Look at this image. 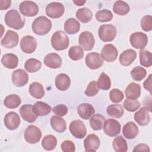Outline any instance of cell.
<instances>
[{"label": "cell", "instance_id": "cell-1", "mask_svg": "<svg viewBox=\"0 0 152 152\" xmlns=\"http://www.w3.org/2000/svg\"><path fill=\"white\" fill-rule=\"evenodd\" d=\"M31 28L33 31L40 36L48 33L52 28V22L45 16H40L33 21Z\"/></svg>", "mask_w": 152, "mask_h": 152}, {"label": "cell", "instance_id": "cell-2", "mask_svg": "<svg viewBox=\"0 0 152 152\" xmlns=\"http://www.w3.org/2000/svg\"><path fill=\"white\" fill-rule=\"evenodd\" d=\"M5 22L8 27L15 30H19L24 26L25 18L21 17L17 10L12 9L6 13Z\"/></svg>", "mask_w": 152, "mask_h": 152}, {"label": "cell", "instance_id": "cell-3", "mask_svg": "<svg viewBox=\"0 0 152 152\" xmlns=\"http://www.w3.org/2000/svg\"><path fill=\"white\" fill-rule=\"evenodd\" d=\"M50 42L52 47L56 50L66 49L69 43L68 36L62 30L55 31L52 36Z\"/></svg>", "mask_w": 152, "mask_h": 152}, {"label": "cell", "instance_id": "cell-4", "mask_svg": "<svg viewBox=\"0 0 152 152\" xmlns=\"http://www.w3.org/2000/svg\"><path fill=\"white\" fill-rule=\"evenodd\" d=\"M117 33L116 27L112 24H103L98 30V35L100 40L104 42L112 41Z\"/></svg>", "mask_w": 152, "mask_h": 152}, {"label": "cell", "instance_id": "cell-5", "mask_svg": "<svg viewBox=\"0 0 152 152\" xmlns=\"http://www.w3.org/2000/svg\"><path fill=\"white\" fill-rule=\"evenodd\" d=\"M129 41L133 48L143 49L147 45L148 37L146 34L142 32H135L130 36Z\"/></svg>", "mask_w": 152, "mask_h": 152}, {"label": "cell", "instance_id": "cell-6", "mask_svg": "<svg viewBox=\"0 0 152 152\" xmlns=\"http://www.w3.org/2000/svg\"><path fill=\"white\" fill-rule=\"evenodd\" d=\"M42 132L40 129L35 125L28 126L24 132L25 140L29 144L37 143L41 138Z\"/></svg>", "mask_w": 152, "mask_h": 152}, {"label": "cell", "instance_id": "cell-7", "mask_svg": "<svg viewBox=\"0 0 152 152\" xmlns=\"http://www.w3.org/2000/svg\"><path fill=\"white\" fill-rule=\"evenodd\" d=\"M69 129L71 134L77 138L82 139L87 134L86 128L81 120H74L72 121L69 126Z\"/></svg>", "mask_w": 152, "mask_h": 152}, {"label": "cell", "instance_id": "cell-8", "mask_svg": "<svg viewBox=\"0 0 152 152\" xmlns=\"http://www.w3.org/2000/svg\"><path fill=\"white\" fill-rule=\"evenodd\" d=\"M20 12L26 17H33L39 12L38 5L34 2L25 1L20 3L19 5Z\"/></svg>", "mask_w": 152, "mask_h": 152}, {"label": "cell", "instance_id": "cell-9", "mask_svg": "<svg viewBox=\"0 0 152 152\" xmlns=\"http://www.w3.org/2000/svg\"><path fill=\"white\" fill-rule=\"evenodd\" d=\"M65 11L64 5L58 2L49 4L46 7V15L52 18H58L63 15Z\"/></svg>", "mask_w": 152, "mask_h": 152}, {"label": "cell", "instance_id": "cell-10", "mask_svg": "<svg viewBox=\"0 0 152 152\" xmlns=\"http://www.w3.org/2000/svg\"><path fill=\"white\" fill-rule=\"evenodd\" d=\"M95 40L93 34L88 31L82 32L79 36L78 43L80 47L86 51L91 50L94 45Z\"/></svg>", "mask_w": 152, "mask_h": 152}, {"label": "cell", "instance_id": "cell-11", "mask_svg": "<svg viewBox=\"0 0 152 152\" xmlns=\"http://www.w3.org/2000/svg\"><path fill=\"white\" fill-rule=\"evenodd\" d=\"M103 131L109 137H115L121 132V124L114 119H108L103 124Z\"/></svg>", "mask_w": 152, "mask_h": 152}, {"label": "cell", "instance_id": "cell-12", "mask_svg": "<svg viewBox=\"0 0 152 152\" xmlns=\"http://www.w3.org/2000/svg\"><path fill=\"white\" fill-rule=\"evenodd\" d=\"M118 55L116 48L112 44L105 45L100 53L101 58L106 62H112L115 61Z\"/></svg>", "mask_w": 152, "mask_h": 152}, {"label": "cell", "instance_id": "cell-13", "mask_svg": "<svg viewBox=\"0 0 152 152\" xmlns=\"http://www.w3.org/2000/svg\"><path fill=\"white\" fill-rule=\"evenodd\" d=\"M20 48L23 52L32 53L37 48V41L31 36H25L21 39Z\"/></svg>", "mask_w": 152, "mask_h": 152}, {"label": "cell", "instance_id": "cell-14", "mask_svg": "<svg viewBox=\"0 0 152 152\" xmlns=\"http://www.w3.org/2000/svg\"><path fill=\"white\" fill-rule=\"evenodd\" d=\"M86 65L91 69H96L100 68L103 64V61L99 53L97 52L88 53L86 57Z\"/></svg>", "mask_w": 152, "mask_h": 152}, {"label": "cell", "instance_id": "cell-15", "mask_svg": "<svg viewBox=\"0 0 152 152\" xmlns=\"http://www.w3.org/2000/svg\"><path fill=\"white\" fill-rule=\"evenodd\" d=\"M11 78L14 86L18 87H21L25 86L28 83V75L24 69H17L13 71Z\"/></svg>", "mask_w": 152, "mask_h": 152}, {"label": "cell", "instance_id": "cell-16", "mask_svg": "<svg viewBox=\"0 0 152 152\" xmlns=\"http://www.w3.org/2000/svg\"><path fill=\"white\" fill-rule=\"evenodd\" d=\"M18 34L11 30H8L4 37L1 40V44L2 46L11 49L15 47L18 43Z\"/></svg>", "mask_w": 152, "mask_h": 152}, {"label": "cell", "instance_id": "cell-17", "mask_svg": "<svg viewBox=\"0 0 152 152\" xmlns=\"http://www.w3.org/2000/svg\"><path fill=\"white\" fill-rule=\"evenodd\" d=\"M20 121L19 115L14 112H10L7 113L4 119L5 126L10 130H14L17 129L20 125Z\"/></svg>", "mask_w": 152, "mask_h": 152}, {"label": "cell", "instance_id": "cell-18", "mask_svg": "<svg viewBox=\"0 0 152 152\" xmlns=\"http://www.w3.org/2000/svg\"><path fill=\"white\" fill-rule=\"evenodd\" d=\"M100 144L99 137L95 134H89L84 141V146L86 151H96Z\"/></svg>", "mask_w": 152, "mask_h": 152}, {"label": "cell", "instance_id": "cell-19", "mask_svg": "<svg viewBox=\"0 0 152 152\" xmlns=\"http://www.w3.org/2000/svg\"><path fill=\"white\" fill-rule=\"evenodd\" d=\"M43 62L48 67L56 69L61 67L62 60L58 54L56 53H50L45 56Z\"/></svg>", "mask_w": 152, "mask_h": 152}, {"label": "cell", "instance_id": "cell-20", "mask_svg": "<svg viewBox=\"0 0 152 152\" xmlns=\"http://www.w3.org/2000/svg\"><path fill=\"white\" fill-rule=\"evenodd\" d=\"M20 113L24 121L30 123L34 122L37 118L33 111V106L30 104L23 105L20 109Z\"/></svg>", "mask_w": 152, "mask_h": 152}, {"label": "cell", "instance_id": "cell-21", "mask_svg": "<svg viewBox=\"0 0 152 152\" xmlns=\"http://www.w3.org/2000/svg\"><path fill=\"white\" fill-rule=\"evenodd\" d=\"M134 120L140 126L147 125L150 120L148 109L145 107H141L134 114Z\"/></svg>", "mask_w": 152, "mask_h": 152}, {"label": "cell", "instance_id": "cell-22", "mask_svg": "<svg viewBox=\"0 0 152 152\" xmlns=\"http://www.w3.org/2000/svg\"><path fill=\"white\" fill-rule=\"evenodd\" d=\"M77 113L80 118L87 120L94 114L95 109L90 103H81L77 107Z\"/></svg>", "mask_w": 152, "mask_h": 152}, {"label": "cell", "instance_id": "cell-23", "mask_svg": "<svg viewBox=\"0 0 152 152\" xmlns=\"http://www.w3.org/2000/svg\"><path fill=\"white\" fill-rule=\"evenodd\" d=\"M137 57L136 52L131 49L123 51L119 56L120 64L125 66L130 65Z\"/></svg>", "mask_w": 152, "mask_h": 152}, {"label": "cell", "instance_id": "cell-24", "mask_svg": "<svg viewBox=\"0 0 152 152\" xmlns=\"http://www.w3.org/2000/svg\"><path fill=\"white\" fill-rule=\"evenodd\" d=\"M138 128L137 125L132 122H128L123 127L122 134L124 136L129 140L135 138L138 134Z\"/></svg>", "mask_w": 152, "mask_h": 152}, {"label": "cell", "instance_id": "cell-25", "mask_svg": "<svg viewBox=\"0 0 152 152\" xmlns=\"http://www.w3.org/2000/svg\"><path fill=\"white\" fill-rule=\"evenodd\" d=\"M125 93L126 99L131 100L137 99L141 94V87L135 83H131L126 88Z\"/></svg>", "mask_w": 152, "mask_h": 152}, {"label": "cell", "instance_id": "cell-26", "mask_svg": "<svg viewBox=\"0 0 152 152\" xmlns=\"http://www.w3.org/2000/svg\"><path fill=\"white\" fill-rule=\"evenodd\" d=\"M71 80L69 77L64 73L58 74L55 78L56 87L61 91L66 90L70 86Z\"/></svg>", "mask_w": 152, "mask_h": 152}, {"label": "cell", "instance_id": "cell-27", "mask_svg": "<svg viewBox=\"0 0 152 152\" xmlns=\"http://www.w3.org/2000/svg\"><path fill=\"white\" fill-rule=\"evenodd\" d=\"M2 64L7 68L14 69L18 64V57L13 53H6L1 59Z\"/></svg>", "mask_w": 152, "mask_h": 152}, {"label": "cell", "instance_id": "cell-28", "mask_svg": "<svg viewBox=\"0 0 152 152\" xmlns=\"http://www.w3.org/2000/svg\"><path fill=\"white\" fill-rule=\"evenodd\" d=\"M51 107L43 102H37L33 106V111L37 116L47 115L51 112Z\"/></svg>", "mask_w": 152, "mask_h": 152}, {"label": "cell", "instance_id": "cell-29", "mask_svg": "<svg viewBox=\"0 0 152 152\" xmlns=\"http://www.w3.org/2000/svg\"><path fill=\"white\" fill-rule=\"evenodd\" d=\"M80 28V23L74 18H69L64 24L65 31L69 34H74L79 31Z\"/></svg>", "mask_w": 152, "mask_h": 152}, {"label": "cell", "instance_id": "cell-30", "mask_svg": "<svg viewBox=\"0 0 152 152\" xmlns=\"http://www.w3.org/2000/svg\"><path fill=\"white\" fill-rule=\"evenodd\" d=\"M50 122L52 128L58 132H63L66 129V125L65 120L57 115L52 116Z\"/></svg>", "mask_w": 152, "mask_h": 152}, {"label": "cell", "instance_id": "cell-31", "mask_svg": "<svg viewBox=\"0 0 152 152\" xmlns=\"http://www.w3.org/2000/svg\"><path fill=\"white\" fill-rule=\"evenodd\" d=\"M29 93L30 95L37 99L42 98L45 95V90L43 86L38 83L34 82L29 86Z\"/></svg>", "mask_w": 152, "mask_h": 152}, {"label": "cell", "instance_id": "cell-32", "mask_svg": "<svg viewBox=\"0 0 152 152\" xmlns=\"http://www.w3.org/2000/svg\"><path fill=\"white\" fill-rule=\"evenodd\" d=\"M21 102V100L20 97L17 94H10L7 96L4 100L5 106L9 109H15L18 107L20 105Z\"/></svg>", "mask_w": 152, "mask_h": 152}, {"label": "cell", "instance_id": "cell-33", "mask_svg": "<svg viewBox=\"0 0 152 152\" xmlns=\"http://www.w3.org/2000/svg\"><path fill=\"white\" fill-rule=\"evenodd\" d=\"M113 10L115 14L119 15H125L129 12L130 8L125 1H117L113 4Z\"/></svg>", "mask_w": 152, "mask_h": 152}, {"label": "cell", "instance_id": "cell-34", "mask_svg": "<svg viewBox=\"0 0 152 152\" xmlns=\"http://www.w3.org/2000/svg\"><path fill=\"white\" fill-rule=\"evenodd\" d=\"M76 17L81 23H87L89 22L93 17V14L90 10L87 8H82L78 9L76 12Z\"/></svg>", "mask_w": 152, "mask_h": 152}, {"label": "cell", "instance_id": "cell-35", "mask_svg": "<svg viewBox=\"0 0 152 152\" xmlns=\"http://www.w3.org/2000/svg\"><path fill=\"white\" fill-rule=\"evenodd\" d=\"M104 121V116L100 114H95L90 118V125L93 130L99 131L102 128Z\"/></svg>", "mask_w": 152, "mask_h": 152}, {"label": "cell", "instance_id": "cell-36", "mask_svg": "<svg viewBox=\"0 0 152 152\" xmlns=\"http://www.w3.org/2000/svg\"><path fill=\"white\" fill-rule=\"evenodd\" d=\"M106 112L110 116L115 118H119L122 116L124 110L121 104H113L109 105L107 107Z\"/></svg>", "mask_w": 152, "mask_h": 152}, {"label": "cell", "instance_id": "cell-37", "mask_svg": "<svg viewBox=\"0 0 152 152\" xmlns=\"http://www.w3.org/2000/svg\"><path fill=\"white\" fill-rule=\"evenodd\" d=\"M113 148L116 152H126L128 150V145L126 140L119 135L115 138L113 141Z\"/></svg>", "mask_w": 152, "mask_h": 152}, {"label": "cell", "instance_id": "cell-38", "mask_svg": "<svg viewBox=\"0 0 152 152\" xmlns=\"http://www.w3.org/2000/svg\"><path fill=\"white\" fill-rule=\"evenodd\" d=\"M57 145L56 138L53 135H46L42 140V147L47 151H50L55 149Z\"/></svg>", "mask_w": 152, "mask_h": 152}, {"label": "cell", "instance_id": "cell-39", "mask_svg": "<svg viewBox=\"0 0 152 152\" xmlns=\"http://www.w3.org/2000/svg\"><path fill=\"white\" fill-rule=\"evenodd\" d=\"M42 66L41 62L35 58H30L26 61L24 64V68L28 72H36L38 71Z\"/></svg>", "mask_w": 152, "mask_h": 152}, {"label": "cell", "instance_id": "cell-40", "mask_svg": "<svg viewBox=\"0 0 152 152\" xmlns=\"http://www.w3.org/2000/svg\"><path fill=\"white\" fill-rule=\"evenodd\" d=\"M140 62L141 65L148 68L152 65L151 53L147 50L141 49L140 51Z\"/></svg>", "mask_w": 152, "mask_h": 152}, {"label": "cell", "instance_id": "cell-41", "mask_svg": "<svg viewBox=\"0 0 152 152\" xmlns=\"http://www.w3.org/2000/svg\"><path fill=\"white\" fill-rule=\"evenodd\" d=\"M97 87L100 90H109L111 86V81L110 77L104 72H102L97 80Z\"/></svg>", "mask_w": 152, "mask_h": 152}, {"label": "cell", "instance_id": "cell-42", "mask_svg": "<svg viewBox=\"0 0 152 152\" xmlns=\"http://www.w3.org/2000/svg\"><path fill=\"white\" fill-rule=\"evenodd\" d=\"M68 55L73 61H78L84 56L83 49L79 46H73L68 50Z\"/></svg>", "mask_w": 152, "mask_h": 152}, {"label": "cell", "instance_id": "cell-43", "mask_svg": "<svg viewBox=\"0 0 152 152\" xmlns=\"http://www.w3.org/2000/svg\"><path fill=\"white\" fill-rule=\"evenodd\" d=\"M95 17L98 21L104 23L111 21L113 18V14L110 10L104 9L98 11L96 12Z\"/></svg>", "mask_w": 152, "mask_h": 152}, {"label": "cell", "instance_id": "cell-44", "mask_svg": "<svg viewBox=\"0 0 152 152\" xmlns=\"http://www.w3.org/2000/svg\"><path fill=\"white\" fill-rule=\"evenodd\" d=\"M131 75L133 80L137 81H140L145 77L147 72L144 68L138 66H135L131 70Z\"/></svg>", "mask_w": 152, "mask_h": 152}, {"label": "cell", "instance_id": "cell-45", "mask_svg": "<svg viewBox=\"0 0 152 152\" xmlns=\"http://www.w3.org/2000/svg\"><path fill=\"white\" fill-rule=\"evenodd\" d=\"M124 108L129 112H133L136 111L141 106L140 103L137 100H131V99H125L124 102Z\"/></svg>", "mask_w": 152, "mask_h": 152}, {"label": "cell", "instance_id": "cell-46", "mask_svg": "<svg viewBox=\"0 0 152 152\" xmlns=\"http://www.w3.org/2000/svg\"><path fill=\"white\" fill-rule=\"evenodd\" d=\"M109 97L113 103H120L124 98V93L122 91L117 88H113L109 93Z\"/></svg>", "mask_w": 152, "mask_h": 152}, {"label": "cell", "instance_id": "cell-47", "mask_svg": "<svg viewBox=\"0 0 152 152\" xmlns=\"http://www.w3.org/2000/svg\"><path fill=\"white\" fill-rule=\"evenodd\" d=\"M141 27L145 31H149L152 30V17L150 15L144 16L141 20Z\"/></svg>", "mask_w": 152, "mask_h": 152}, {"label": "cell", "instance_id": "cell-48", "mask_svg": "<svg viewBox=\"0 0 152 152\" xmlns=\"http://www.w3.org/2000/svg\"><path fill=\"white\" fill-rule=\"evenodd\" d=\"M99 88L97 86V83L95 81H91L87 86L84 93L88 97H93L99 93Z\"/></svg>", "mask_w": 152, "mask_h": 152}, {"label": "cell", "instance_id": "cell-49", "mask_svg": "<svg viewBox=\"0 0 152 152\" xmlns=\"http://www.w3.org/2000/svg\"><path fill=\"white\" fill-rule=\"evenodd\" d=\"M52 111L55 114H56V115L59 117H62L67 113L68 108L65 104H59L55 106L52 109Z\"/></svg>", "mask_w": 152, "mask_h": 152}, {"label": "cell", "instance_id": "cell-50", "mask_svg": "<svg viewBox=\"0 0 152 152\" xmlns=\"http://www.w3.org/2000/svg\"><path fill=\"white\" fill-rule=\"evenodd\" d=\"M61 149L64 152H74L75 147L72 141L65 140L61 144Z\"/></svg>", "mask_w": 152, "mask_h": 152}, {"label": "cell", "instance_id": "cell-51", "mask_svg": "<svg viewBox=\"0 0 152 152\" xmlns=\"http://www.w3.org/2000/svg\"><path fill=\"white\" fill-rule=\"evenodd\" d=\"M149 147L145 144H140L137 145L133 149V151H150Z\"/></svg>", "mask_w": 152, "mask_h": 152}, {"label": "cell", "instance_id": "cell-52", "mask_svg": "<svg viewBox=\"0 0 152 152\" xmlns=\"http://www.w3.org/2000/svg\"><path fill=\"white\" fill-rule=\"evenodd\" d=\"M152 75L150 74L148 77L145 80V81L144 82L143 86L145 89L148 90L150 94L151 93V81H152Z\"/></svg>", "mask_w": 152, "mask_h": 152}, {"label": "cell", "instance_id": "cell-53", "mask_svg": "<svg viewBox=\"0 0 152 152\" xmlns=\"http://www.w3.org/2000/svg\"><path fill=\"white\" fill-rule=\"evenodd\" d=\"M11 4V0H1L0 1V9L1 10H7Z\"/></svg>", "mask_w": 152, "mask_h": 152}, {"label": "cell", "instance_id": "cell-54", "mask_svg": "<svg viewBox=\"0 0 152 152\" xmlns=\"http://www.w3.org/2000/svg\"><path fill=\"white\" fill-rule=\"evenodd\" d=\"M86 1H73V2L76 4L78 6H82L86 3Z\"/></svg>", "mask_w": 152, "mask_h": 152}]
</instances>
